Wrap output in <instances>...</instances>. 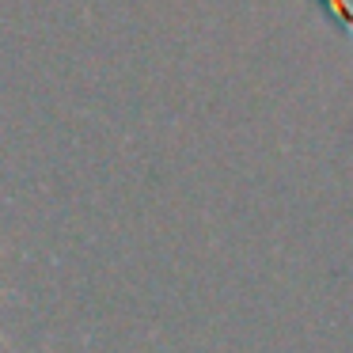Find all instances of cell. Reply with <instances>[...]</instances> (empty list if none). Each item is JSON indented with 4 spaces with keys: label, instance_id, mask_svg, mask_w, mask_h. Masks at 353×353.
<instances>
[{
    "label": "cell",
    "instance_id": "obj_1",
    "mask_svg": "<svg viewBox=\"0 0 353 353\" xmlns=\"http://www.w3.org/2000/svg\"><path fill=\"white\" fill-rule=\"evenodd\" d=\"M323 4H327V16L353 39V8H350V4H345V0H323Z\"/></svg>",
    "mask_w": 353,
    "mask_h": 353
}]
</instances>
